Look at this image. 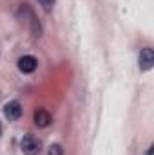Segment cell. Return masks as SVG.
Wrapping results in <instances>:
<instances>
[{"instance_id":"9c48e42d","label":"cell","mask_w":154,"mask_h":155,"mask_svg":"<svg viewBox=\"0 0 154 155\" xmlns=\"http://www.w3.org/2000/svg\"><path fill=\"white\" fill-rule=\"evenodd\" d=\"M152 150H154L152 146H149V150H147V155H152Z\"/></svg>"},{"instance_id":"3957f363","label":"cell","mask_w":154,"mask_h":155,"mask_svg":"<svg viewBox=\"0 0 154 155\" xmlns=\"http://www.w3.org/2000/svg\"><path fill=\"white\" fill-rule=\"evenodd\" d=\"M138 65L142 71H151L154 67V52L151 47H143L138 56Z\"/></svg>"},{"instance_id":"8992f818","label":"cell","mask_w":154,"mask_h":155,"mask_svg":"<svg viewBox=\"0 0 154 155\" xmlns=\"http://www.w3.org/2000/svg\"><path fill=\"white\" fill-rule=\"evenodd\" d=\"M35 124L38 126V128H47L49 124H51V114L47 112V110H44V108H38L37 112H35Z\"/></svg>"},{"instance_id":"7a4b0ae2","label":"cell","mask_w":154,"mask_h":155,"mask_svg":"<svg viewBox=\"0 0 154 155\" xmlns=\"http://www.w3.org/2000/svg\"><path fill=\"white\" fill-rule=\"evenodd\" d=\"M20 148H22V152L26 155H38L42 144H40V141L35 135H29L27 134V135H24V139L20 143Z\"/></svg>"},{"instance_id":"277c9868","label":"cell","mask_w":154,"mask_h":155,"mask_svg":"<svg viewBox=\"0 0 154 155\" xmlns=\"http://www.w3.org/2000/svg\"><path fill=\"white\" fill-rule=\"evenodd\" d=\"M4 116H5V119H9V121L20 119V116H22V107H20V103H18V101H9V103L4 107Z\"/></svg>"},{"instance_id":"5b68a950","label":"cell","mask_w":154,"mask_h":155,"mask_svg":"<svg viewBox=\"0 0 154 155\" xmlns=\"http://www.w3.org/2000/svg\"><path fill=\"white\" fill-rule=\"evenodd\" d=\"M38 67V61H37V58L35 56H22L20 60H18V69L24 72V74H29V72H35V69Z\"/></svg>"},{"instance_id":"ba28073f","label":"cell","mask_w":154,"mask_h":155,"mask_svg":"<svg viewBox=\"0 0 154 155\" xmlns=\"http://www.w3.org/2000/svg\"><path fill=\"white\" fill-rule=\"evenodd\" d=\"M47 153L49 155H64V150H62L60 144H51L49 150H47Z\"/></svg>"},{"instance_id":"30bf717a","label":"cell","mask_w":154,"mask_h":155,"mask_svg":"<svg viewBox=\"0 0 154 155\" xmlns=\"http://www.w3.org/2000/svg\"><path fill=\"white\" fill-rule=\"evenodd\" d=\"M0 135H2V124H0Z\"/></svg>"},{"instance_id":"6da1fadb","label":"cell","mask_w":154,"mask_h":155,"mask_svg":"<svg viewBox=\"0 0 154 155\" xmlns=\"http://www.w3.org/2000/svg\"><path fill=\"white\" fill-rule=\"evenodd\" d=\"M16 18L31 29L33 36H37V38L42 36V25H40V22L37 20L33 9H31L27 4H20V5H18V9H16Z\"/></svg>"},{"instance_id":"52a82bcc","label":"cell","mask_w":154,"mask_h":155,"mask_svg":"<svg viewBox=\"0 0 154 155\" xmlns=\"http://www.w3.org/2000/svg\"><path fill=\"white\" fill-rule=\"evenodd\" d=\"M40 5H42V9L45 11V13H49L53 7H54V0H37Z\"/></svg>"}]
</instances>
